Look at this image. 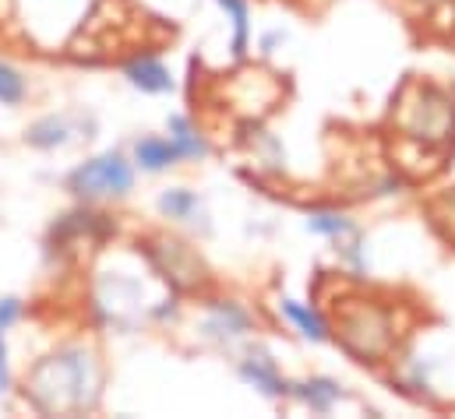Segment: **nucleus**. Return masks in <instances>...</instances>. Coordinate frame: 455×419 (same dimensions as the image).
<instances>
[{
	"instance_id": "obj_1",
	"label": "nucleus",
	"mask_w": 455,
	"mask_h": 419,
	"mask_svg": "<svg viewBox=\"0 0 455 419\" xmlns=\"http://www.w3.org/2000/svg\"><path fill=\"white\" fill-rule=\"evenodd\" d=\"M25 402L43 416L92 413L103 399V360L85 342H68L25 370Z\"/></svg>"
},
{
	"instance_id": "obj_2",
	"label": "nucleus",
	"mask_w": 455,
	"mask_h": 419,
	"mask_svg": "<svg viewBox=\"0 0 455 419\" xmlns=\"http://www.w3.org/2000/svg\"><path fill=\"white\" fill-rule=\"evenodd\" d=\"M336 335H339V345L356 363L378 367L395 352L399 320L392 307H381L374 300H353L339 311Z\"/></svg>"
},
{
	"instance_id": "obj_3",
	"label": "nucleus",
	"mask_w": 455,
	"mask_h": 419,
	"mask_svg": "<svg viewBox=\"0 0 455 419\" xmlns=\"http://www.w3.org/2000/svg\"><path fill=\"white\" fill-rule=\"evenodd\" d=\"M399 130L406 141L435 152L455 141V96L442 85H420L399 116Z\"/></svg>"
},
{
	"instance_id": "obj_4",
	"label": "nucleus",
	"mask_w": 455,
	"mask_h": 419,
	"mask_svg": "<svg viewBox=\"0 0 455 419\" xmlns=\"http://www.w3.org/2000/svg\"><path fill=\"white\" fill-rule=\"evenodd\" d=\"M68 191L85 205L120 202L134 191V162L124 152H100L68 173Z\"/></svg>"
},
{
	"instance_id": "obj_5",
	"label": "nucleus",
	"mask_w": 455,
	"mask_h": 419,
	"mask_svg": "<svg viewBox=\"0 0 455 419\" xmlns=\"http://www.w3.org/2000/svg\"><path fill=\"white\" fill-rule=\"evenodd\" d=\"M141 254L148 261V268L170 282V289L177 293H195L202 286H209V268L198 257L195 247H188L184 240L173 236H148L141 243Z\"/></svg>"
},
{
	"instance_id": "obj_6",
	"label": "nucleus",
	"mask_w": 455,
	"mask_h": 419,
	"mask_svg": "<svg viewBox=\"0 0 455 419\" xmlns=\"http://www.w3.org/2000/svg\"><path fill=\"white\" fill-rule=\"evenodd\" d=\"M141 300H145V286L124 272L100 275L96 282V314H103L114 328H131L141 317Z\"/></svg>"
},
{
	"instance_id": "obj_7",
	"label": "nucleus",
	"mask_w": 455,
	"mask_h": 419,
	"mask_svg": "<svg viewBox=\"0 0 455 419\" xmlns=\"http://www.w3.org/2000/svg\"><path fill=\"white\" fill-rule=\"evenodd\" d=\"M247 331H251V314L236 300H212L205 311V320L198 324V335L216 345H229V342L243 338Z\"/></svg>"
},
{
	"instance_id": "obj_8",
	"label": "nucleus",
	"mask_w": 455,
	"mask_h": 419,
	"mask_svg": "<svg viewBox=\"0 0 455 419\" xmlns=\"http://www.w3.org/2000/svg\"><path fill=\"white\" fill-rule=\"evenodd\" d=\"M124 78H127L131 89H138V92H145V96H166V92H173V75H170V67H166L159 57H152V53L131 57V60L124 64Z\"/></svg>"
},
{
	"instance_id": "obj_9",
	"label": "nucleus",
	"mask_w": 455,
	"mask_h": 419,
	"mask_svg": "<svg viewBox=\"0 0 455 419\" xmlns=\"http://www.w3.org/2000/svg\"><path fill=\"white\" fill-rule=\"evenodd\" d=\"M240 377H243L254 391H261L265 399H283V395H290V384L283 381L275 360H272L268 352H261V349H254V352H247V356L240 360Z\"/></svg>"
},
{
	"instance_id": "obj_10",
	"label": "nucleus",
	"mask_w": 455,
	"mask_h": 419,
	"mask_svg": "<svg viewBox=\"0 0 455 419\" xmlns=\"http://www.w3.org/2000/svg\"><path fill=\"white\" fill-rule=\"evenodd\" d=\"M75 120L68 116V113H50V116H39V120H32L28 127H25V145L28 148H39V152H57V148H64V145H71L75 141Z\"/></svg>"
},
{
	"instance_id": "obj_11",
	"label": "nucleus",
	"mask_w": 455,
	"mask_h": 419,
	"mask_svg": "<svg viewBox=\"0 0 455 419\" xmlns=\"http://www.w3.org/2000/svg\"><path fill=\"white\" fill-rule=\"evenodd\" d=\"M131 162L145 173H163L170 166L180 162V152L173 148L170 138H159V134H145L134 141V152H131Z\"/></svg>"
},
{
	"instance_id": "obj_12",
	"label": "nucleus",
	"mask_w": 455,
	"mask_h": 419,
	"mask_svg": "<svg viewBox=\"0 0 455 419\" xmlns=\"http://www.w3.org/2000/svg\"><path fill=\"white\" fill-rule=\"evenodd\" d=\"M290 391H293L304 406H311L315 413H332L336 402L342 399V384L339 381H332V377H311V381L290 384Z\"/></svg>"
},
{
	"instance_id": "obj_13",
	"label": "nucleus",
	"mask_w": 455,
	"mask_h": 419,
	"mask_svg": "<svg viewBox=\"0 0 455 419\" xmlns=\"http://www.w3.org/2000/svg\"><path fill=\"white\" fill-rule=\"evenodd\" d=\"M279 311L283 317L304 335V338H311V342H325L329 338V320L318 314L315 307H307V304H300V300H279Z\"/></svg>"
},
{
	"instance_id": "obj_14",
	"label": "nucleus",
	"mask_w": 455,
	"mask_h": 419,
	"mask_svg": "<svg viewBox=\"0 0 455 419\" xmlns=\"http://www.w3.org/2000/svg\"><path fill=\"white\" fill-rule=\"evenodd\" d=\"M170 141H173V148L180 152V159H188V162H202L205 155H209V141L195 130V123L188 120V116H170Z\"/></svg>"
},
{
	"instance_id": "obj_15",
	"label": "nucleus",
	"mask_w": 455,
	"mask_h": 419,
	"mask_svg": "<svg viewBox=\"0 0 455 419\" xmlns=\"http://www.w3.org/2000/svg\"><path fill=\"white\" fill-rule=\"evenodd\" d=\"M159 211H163L166 218H173V222H198V218H205L198 194L188 191V187L163 191V194H159Z\"/></svg>"
},
{
	"instance_id": "obj_16",
	"label": "nucleus",
	"mask_w": 455,
	"mask_h": 419,
	"mask_svg": "<svg viewBox=\"0 0 455 419\" xmlns=\"http://www.w3.org/2000/svg\"><path fill=\"white\" fill-rule=\"evenodd\" d=\"M307 229L318 233V236H329V240H336V243H349V240L356 236L353 218H346L339 211H315V215L307 218Z\"/></svg>"
},
{
	"instance_id": "obj_17",
	"label": "nucleus",
	"mask_w": 455,
	"mask_h": 419,
	"mask_svg": "<svg viewBox=\"0 0 455 419\" xmlns=\"http://www.w3.org/2000/svg\"><path fill=\"white\" fill-rule=\"evenodd\" d=\"M233 21V57H243L247 53V36H251V11H247V0H216Z\"/></svg>"
},
{
	"instance_id": "obj_18",
	"label": "nucleus",
	"mask_w": 455,
	"mask_h": 419,
	"mask_svg": "<svg viewBox=\"0 0 455 419\" xmlns=\"http://www.w3.org/2000/svg\"><path fill=\"white\" fill-rule=\"evenodd\" d=\"M25 96H28V82H25V75H21L14 64L0 60V106H21L25 103Z\"/></svg>"
},
{
	"instance_id": "obj_19",
	"label": "nucleus",
	"mask_w": 455,
	"mask_h": 419,
	"mask_svg": "<svg viewBox=\"0 0 455 419\" xmlns=\"http://www.w3.org/2000/svg\"><path fill=\"white\" fill-rule=\"evenodd\" d=\"M25 314V304L18 300V296H4L0 300V331H7V328H14L18 320Z\"/></svg>"
},
{
	"instance_id": "obj_20",
	"label": "nucleus",
	"mask_w": 455,
	"mask_h": 419,
	"mask_svg": "<svg viewBox=\"0 0 455 419\" xmlns=\"http://www.w3.org/2000/svg\"><path fill=\"white\" fill-rule=\"evenodd\" d=\"M7 331H0V395L11 391V363H7V342H4Z\"/></svg>"
},
{
	"instance_id": "obj_21",
	"label": "nucleus",
	"mask_w": 455,
	"mask_h": 419,
	"mask_svg": "<svg viewBox=\"0 0 455 419\" xmlns=\"http://www.w3.org/2000/svg\"><path fill=\"white\" fill-rule=\"evenodd\" d=\"M417 4H435V0H417Z\"/></svg>"
}]
</instances>
